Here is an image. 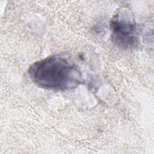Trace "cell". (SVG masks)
I'll return each mask as SVG.
<instances>
[{"label":"cell","instance_id":"6da1fadb","mask_svg":"<svg viewBox=\"0 0 154 154\" xmlns=\"http://www.w3.org/2000/svg\"><path fill=\"white\" fill-rule=\"evenodd\" d=\"M28 74L37 86L48 90H65L82 83L78 68L61 55H54L32 63Z\"/></svg>","mask_w":154,"mask_h":154},{"label":"cell","instance_id":"7a4b0ae2","mask_svg":"<svg viewBox=\"0 0 154 154\" xmlns=\"http://www.w3.org/2000/svg\"><path fill=\"white\" fill-rule=\"evenodd\" d=\"M111 37L118 47L122 49L135 48L138 43L136 24L130 10H119L110 21Z\"/></svg>","mask_w":154,"mask_h":154}]
</instances>
